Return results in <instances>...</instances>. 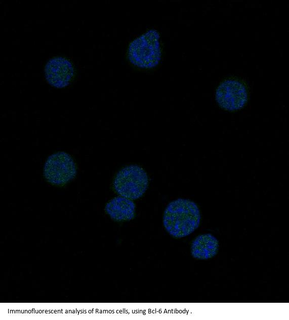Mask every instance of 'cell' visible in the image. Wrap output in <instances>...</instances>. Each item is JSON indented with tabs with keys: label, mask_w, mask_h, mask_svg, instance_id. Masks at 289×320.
Listing matches in <instances>:
<instances>
[{
	"label": "cell",
	"mask_w": 289,
	"mask_h": 320,
	"mask_svg": "<svg viewBox=\"0 0 289 320\" xmlns=\"http://www.w3.org/2000/svg\"><path fill=\"white\" fill-rule=\"evenodd\" d=\"M216 99L219 105L225 110H237L243 108L247 101V90L241 82L227 80L218 87Z\"/></svg>",
	"instance_id": "5b68a950"
},
{
	"label": "cell",
	"mask_w": 289,
	"mask_h": 320,
	"mask_svg": "<svg viewBox=\"0 0 289 320\" xmlns=\"http://www.w3.org/2000/svg\"><path fill=\"white\" fill-rule=\"evenodd\" d=\"M201 214L193 201L179 198L171 201L163 215V225L171 236L181 238L194 232L200 223Z\"/></svg>",
	"instance_id": "6da1fadb"
},
{
	"label": "cell",
	"mask_w": 289,
	"mask_h": 320,
	"mask_svg": "<svg viewBox=\"0 0 289 320\" xmlns=\"http://www.w3.org/2000/svg\"><path fill=\"white\" fill-rule=\"evenodd\" d=\"M159 39L158 32L151 29L134 40L128 50L131 62L141 68L155 66L161 56Z\"/></svg>",
	"instance_id": "7a4b0ae2"
},
{
	"label": "cell",
	"mask_w": 289,
	"mask_h": 320,
	"mask_svg": "<svg viewBox=\"0 0 289 320\" xmlns=\"http://www.w3.org/2000/svg\"><path fill=\"white\" fill-rule=\"evenodd\" d=\"M43 173L49 183L62 186L74 178L77 170L71 156L65 152L61 151L48 157L44 164Z\"/></svg>",
	"instance_id": "277c9868"
},
{
	"label": "cell",
	"mask_w": 289,
	"mask_h": 320,
	"mask_svg": "<svg viewBox=\"0 0 289 320\" xmlns=\"http://www.w3.org/2000/svg\"><path fill=\"white\" fill-rule=\"evenodd\" d=\"M45 76L52 87L63 88L69 85L74 76V68L68 59L56 56L50 59L45 67Z\"/></svg>",
	"instance_id": "8992f818"
},
{
	"label": "cell",
	"mask_w": 289,
	"mask_h": 320,
	"mask_svg": "<svg viewBox=\"0 0 289 320\" xmlns=\"http://www.w3.org/2000/svg\"><path fill=\"white\" fill-rule=\"evenodd\" d=\"M219 242L211 233H204L196 236L192 241L190 253L195 259L205 260L215 257L218 253Z\"/></svg>",
	"instance_id": "52a82bcc"
},
{
	"label": "cell",
	"mask_w": 289,
	"mask_h": 320,
	"mask_svg": "<svg viewBox=\"0 0 289 320\" xmlns=\"http://www.w3.org/2000/svg\"><path fill=\"white\" fill-rule=\"evenodd\" d=\"M105 210L114 221H128L134 218L136 205L131 199L117 196L107 203Z\"/></svg>",
	"instance_id": "ba28073f"
},
{
	"label": "cell",
	"mask_w": 289,
	"mask_h": 320,
	"mask_svg": "<svg viewBox=\"0 0 289 320\" xmlns=\"http://www.w3.org/2000/svg\"><path fill=\"white\" fill-rule=\"evenodd\" d=\"M148 183V176L145 170L138 165L131 164L118 171L113 185L115 192L120 196L136 200L145 193Z\"/></svg>",
	"instance_id": "3957f363"
}]
</instances>
